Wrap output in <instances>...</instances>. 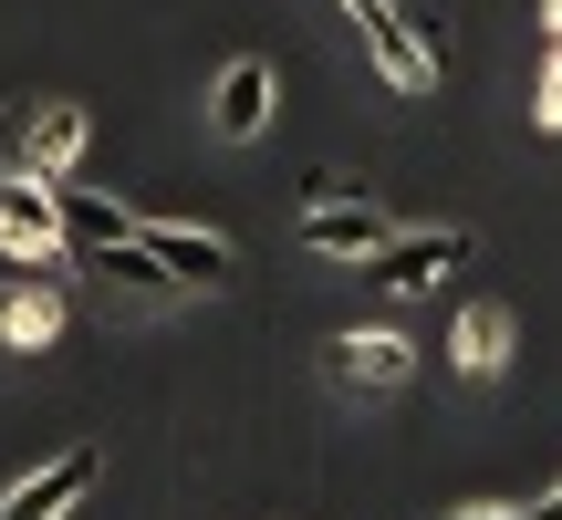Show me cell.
I'll return each instance as SVG.
<instances>
[{"label": "cell", "mask_w": 562, "mask_h": 520, "mask_svg": "<svg viewBox=\"0 0 562 520\" xmlns=\"http://www.w3.org/2000/svg\"><path fill=\"white\" fill-rule=\"evenodd\" d=\"M53 219H63V250H104V240H125V229H136V208H125V199H94V188H63V178H53Z\"/></svg>", "instance_id": "9c48e42d"}, {"label": "cell", "mask_w": 562, "mask_h": 520, "mask_svg": "<svg viewBox=\"0 0 562 520\" xmlns=\"http://www.w3.org/2000/svg\"><path fill=\"white\" fill-rule=\"evenodd\" d=\"M344 11L364 21V53H375V74L396 83V94H427V83H438V42L406 21V0H344Z\"/></svg>", "instance_id": "7a4b0ae2"}, {"label": "cell", "mask_w": 562, "mask_h": 520, "mask_svg": "<svg viewBox=\"0 0 562 520\" xmlns=\"http://www.w3.org/2000/svg\"><path fill=\"white\" fill-rule=\"evenodd\" d=\"M531 520H562V489H552V500H531Z\"/></svg>", "instance_id": "9a60e30c"}, {"label": "cell", "mask_w": 562, "mask_h": 520, "mask_svg": "<svg viewBox=\"0 0 562 520\" xmlns=\"http://www.w3.org/2000/svg\"><path fill=\"white\" fill-rule=\"evenodd\" d=\"M209 125H220V136H261V125H271V63H229Z\"/></svg>", "instance_id": "8fae6325"}, {"label": "cell", "mask_w": 562, "mask_h": 520, "mask_svg": "<svg viewBox=\"0 0 562 520\" xmlns=\"http://www.w3.org/2000/svg\"><path fill=\"white\" fill-rule=\"evenodd\" d=\"M385 229H396V219H385V208L364 199V188H334V199H302V250H323V260H364V250L385 240Z\"/></svg>", "instance_id": "277c9868"}, {"label": "cell", "mask_w": 562, "mask_h": 520, "mask_svg": "<svg viewBox=\"0 0 562 520\" xmlns=\"http://www.w3.org/2000/svg\"><path fill=\"white\" fill-rule=\"evenodd\" d=\"M83 136H94V125H83V104H11V125H0V146H11V167L21 178H74V157H83Z\"/></svg>", "instance_id": "6da1fadb"}, {"label": "cell", "mask_w": 562, "mask_h": 520, "mask_svg": "<svg viewBox=\"0 0 562 520\" xmlns=\"http://www.w3.org/2000/svg\"><path fill=\"white\" fill-rule=\"evenodd\" d=\"M63 334V302L42 292V281H21L11 302H0V343H53Z\"/></svg>", "instance_id": "4fadbf2b"}, {"label": "cell", "mask_w": 562, "mask_h": 520, "mask_svg": "<svg viewBox=\"0 0 562 520\" xmlns=\"http://www.w3.org/2000/svg\"><path fill=\"white\" fill-rule=\"evenodd\" d=\"M323 375H334L344 396H396V385H406V334H385V323L334 334V343H323Z\"/></svg>", "instance_id": "5b68a950"}, {"label": "cell", "mask_w": 562, "mask_h": 520, "mask_svg": "<svg viewBox=\"0 0 562 520\" xmlns=\"http://www.w3.org/2000/svg\"><path fill=\"white\" fill-rule=\"evenodd\" d=\"M136 240H146V250L167 260V281H178V292H220V281L240 271L220 229H167V219H136Z\"/></svg>", "instance_id": "52a82bcc"}, {"label": "cell", "mask_w": 562, "mask_h": 520, "mask_svg": "<svg viewBox=\"0 0 562 520\" xmlns=\"http://www.w3.org/2000/svg\"><path fill=\"white\" fill-rule=\"evenodd\" d=\"M0 250L32 260V271L63 260V219H53V188L42 178H0Z\"/></svg>", "instance_id": "8992f818"}, {"label": "cell", "mask_w": 562, "mask_h": 520, "mask_svg": "<svg viewBox=\"0 0 562 520\" xmlns=\"http://www.w3.org/2000/svg\"><path fill=\"white\" fill-rule=\"evenodd\" d=\"M469 260V229H385L375 250H364V281L375 292H427L438 271H459Z\"/></svg>", "instance_id": "3957f363"}, {"label": "cell", "mask_w": 562, "mask_h": 520, "mask_svg": "<svg viewBox=\"0 0 562 520\" xmlns=\"http://www.w3.org/2000/svg\"><path fill=\"white\" fill-rule=\"evenodd\" d=\"M542 21H552V42H562V0H542Z\"/></svg>", "instance_id": "e0dca14e"}, {"label": "cell", "mask_w": 562, "mask_h": 520, "mask_svg": "<svg viewBox=\"0 0 562 520\" xmlns=\"http://www.w3.org/2000/svg\"><path fill=\"white\" fill-rule=\"evenodd\" d=\"M531 115H542L552 136H562V53H552V74H542V104H531Z\"/></svg>", "instance_id": "5bb4252c"}, {"label": "cell", "mask_w": 562, "mask_h": 520, "mask_svg": "<svg viewBox=\"0 0 562 520\" xmlns=\"http://www.w3.org/2000/svg\"><path fill=\"white\" fill-rule=\"evenodd\" d=\"M459 520H531V510H459Z\"/></svg>", "instance_id": "2e32d148"}, {"label": "cell", "mask_w": 562, "mask_h": 520, "mask_svg": "<svg viewBox=\"0 0 562 520\" xmlns=\"http://www.w3.org/2000/svg\"><path fill=\"white\" fill-rule=\"evenodd\" d=\"M94 500V448H63L53 468H32V479L0 500V520H63V510H83Z\"/></svg>", "instance_id": "ba28073f"}, {"label": "cell", "mask_w": 562, "mask_h": 520, "mask_svg": "<svg viewBox=\"0 0 562 520\" xmlns=\"http://www.w3.org/2000/svg\"><path fill=\"white\" fill-rule=\"evenodd\" d=\"M83 260H94V281H104V292H125V302H167V292H178V281H167V260L146 250L136 229H125V240H104V250H83Z\"/></svg>", "instance_id": "30bf717a"}, {"label": "cell", "mask_w": 562, "mask_h": 520, "mask_svg": "<svg viewBox=\"0 0 562 520\" xmlns=\"http://www.w3.org/2000/svg\"><path fill=\"white\" fill-rule=\"evenodd\" d=\"M510 364V313L501 302H469L459 313V375H501Z\"/></svg>", "instance_id": "7c38bea8"}]
</instances>
